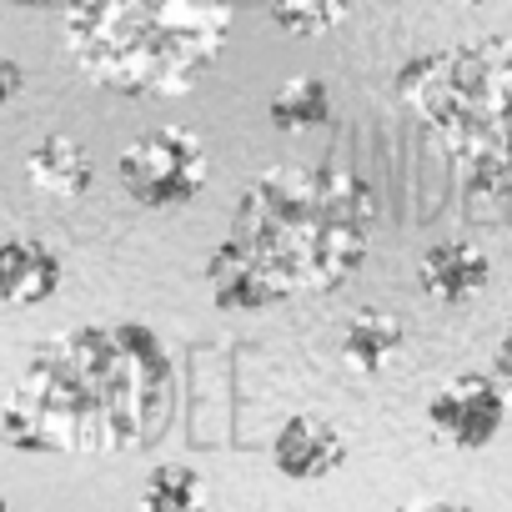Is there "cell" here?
<instances>
[{"instance_id":"obj_1","label":"cell","mask_w":512,"mask_h":512,"mask_svg":"<svg viewBox=\"0 0 512 512\" xmlns=\"http://www.w3.org/2000/svg\"><path fill=\"white\" fill-rule=\"evenodd\" d=\"M166 412L171 357L151 327H76L36 347L0 437L16 452H136Z\"/></svg>"},{"instance_id":"obj_2","label":"cell","mask_w":512,"mask_h":512,"mask_svg":"<svg viewBox=\"0 0 512 512\" xmlns=\"http://www.w3.org/2000/svg\"><path fill=\"white\" fill-rule=\"evenodd\" d=\"M377 191L352 171L267 166L231 206L226 241L287 297L337 292L372 251Z\"/></svg>"},{"instance_id":"obj_3","label":"cell","mask_w":512,"mask_h":512,"mask_svg":"<svg viewBox=\"0 0 512 512\" xmlns=\"http://www.w3.org/2000/svg\"><path fill=\"white\" fill-rule=\"evenodd\" d=\"M236 0H66L61 41L116 96H186L226 51Z\"/></svg>"},{"instance_id":"obj_4","label":"cell","mask_w":512,"mask_h":512,"mask_svg":"<svg viewBox=\"0 0 512 512\" xmlns=\"http://www.w3.org/2000/svg\"><path fill=\"white\" fill-rule=\"evenodd\" d=\"M397 96L442 141L472 196H512V36L412 56Z\"/></svg>"},{"instance_id":"obj_5","label":"cell","mask_w":512,"mask_h":512,"mask_svg":"<svg viewBox=\"0 0 512 512\" xmlns=\"http://www.w3.org/2000/svg\"><path fill=\"white\" fill-rule=\"evenodd\" d=\"M206 176H211V156L201 136L186 126H156L121 151V191L146 211H171L196 201Z\"/></svg>"},{"instance_id":"obj_6","label":"cell","mask_w":512,"mask_h":512,"mask_svg":"<svg viewBox=\"0 0 512 512\" xmlns=\"http://www.w3.org/2000/svg\"><path fill=\"white\" fill-rule=\"evenodd\" d=\"M502 417H507V397L492 382V372H457L427 402V427L437 432V442L457 452H482L502 432Z\"/></svg>"},{"instance_id":"obj_7","label":"cell","mask_w":512,"mask_h":512,"mask_svg":"<svg viewBox=\"0 0 512 512\" xmlns=\"http://www.w3.org/2000/svg\"><path fill=\"white\" fill-rule=\"evenodd\" d=\"M272 462L292 482H322V477H332L347 462V437H342L337 422L297 412V417L282 422V432L272 442Z\"/></svg>"},{"instance_id":"obj_8","label":"cell","mask_w":512,"mask_h":512,"mask_svg":"<svg viewBox=\"0 0 512 512\" xmlns=\"http://www.w3.org/2000/svg\"><path fill=\"white\" fill-rule=\"evenodd\" d=\"M417 282L432 302H447V307H462L472 297L487 292L492 282V262L487 251L467 236H447V241H432L417 262Z\"/></svg>"},{"instance_id":"obj_9","label":"cell","mask_w":512,"mask_h":512,"mask_svg":"<svg viewBox=\"0 0 512 512\" xmlns=\"http://www.w3.org/2000/svg\"><path fill=\"white\" fill-rule=\"evenodd\" d=\"M61 256L56 246L36 236H6L0 241V302L6 307H41L61 292Z\"/></svg>"},{"instance_id":"obj_10","label":"cell","mask_w":512,"mask_h":512,"mask_svg":"<svg viewBox=\"0 0 512 512\" xmlns=\"http://www.w3.org/2000/svg\"><path fill=\"white\" fill-rule=\"evenodd\" d=\"M206 292H211V302H216L221 312H267V307L287 302V292H282L262 267H256V262H246L231 241H221V246L206 256Z\"/></svg>"},{"instance_id":"obj_11","label":"cell","mask_w":512,"mask_h":512,"mask_svg":"<svg viewBox=\"0 0 512 512\" xmlns=\"http://www.w3.org/2000/svg\"><path fill=\"white\" fill-rule=\"evenodd\" d=\"M26 181L41 191V196H56V201H76L91 191L96 181V161L91 151L76 141V136H46L26 151Z\"/></svg>"},{"instance_id":"obj_12","label":"cell","mask_w":512,"mask_h":512,"mask_svg":"<svg viewBox=\"0 0 512 512\" xmlns=\"http://www.w3.org/2000/svg\"><path fill=\"white\" fill-rule=\"evenodd\" d=\"M407 342V327L402 317H392L387 307H362L347 327H342V362L357 372V377H377Z\"/></svg>"},{"instance_id":"obj_13","label":"cell","mask_w":512,"mask_h":512,"mask_svg":"<svg viewBox=\"0 0 512 512\" xmlns=\"http://www.w3.org/2000/svg\"><path fill=\"white\" fill-rule=\"evenodd\" d=\"M211 492L206 477L186 462H161L141 482V512H206Z\"/></svg>"},{"instance_id":"obj_14","label":"cell","mask_w":512,"mask_h":512,"mask_svg":"<svg viewBox=\"0 0 512 512\" xmlns=\"http://www.w3.org/2000/svg\"><path fill=\"white\" fill-rule=\"evenodd\" d=\"M272 126L277 131H317L332 116V91L322 76H292L277 96H272Z\"/></svg>"},{"instance_id":"obj_15","label":"cell","mask_w":512,"mask_h":512,"mask_svg":"<svg viewBox=\"0 0 512 512\" xmlns=\"http://www.w3.org/2000/svg\"><path fill=\"white\" fill-rule=\"evenodd\" d=\"M267 16L297 36V41H317L332 36L347 16H352V0H267Z\"/></svg>"},{"instance_id":"obj_16","label":"cell","mask_w":512,"mask_h":512,"mask_svg":"<svg viewBox=\"0 0 512 512\" xmlns=\"http://www.w3.org/2000/svg\"><path fill=\"white\" fill-rule=\"evenodd\" d=\"M492 382L502 387V397H507V407H512V327L502 332V342H497V352H492Z\"/></svg>"},{"instance_id":"obj_17","label":"cell","mask_w":512,"mask_h":512,"mask_svg":"<svg viewBox=\"0 0 512 512\" xmlns=\"http://www.w3.org/2000/svg\"><path fill=\"white\" fill-rule=\"evenodd\" d=\"M21 91H26V71H21V61L0 56V106H11Z\"/></svg>"},{"instance_id":"obj_18","label":"cell","mask_w":512,"mask_h":512,"mask_svg":"<svg viewBox=\"0 0 512 512\" xmlns=\"http://www.w3.org/2000/svg\"><path fill=\"white\" fill-rule=\"evenodd\" d=\"M392 512H472L467 502H442V497H422V502H402Z\"/></svg>"},{"instance_id":"obj_19","label":"cell","mask_w":512,"mask_h":512,"mask_svg":"<svg viewBox=\"0 0 512 512\" xmlns=\"http://www.w3.org/2000/svg\"><path fill=\"white\" fill-rule=\"evenodd\" d=\"M11 6H21V11H41V6H66V0H11Z\"/></svg>"},{"instance_id":"obj_20","label":"cell","mask_w":512,"mask_h":512,"mask_svg":"<svg viewBox=\"0 0 512 512\" xmlns=\"http://www.w3.org/2000/svg\"><path fill=\"white\" fill-rule=\"evenodd\" d=\"M0 512H16V507H11V502H6V497H0Z\"/></svg>"},{"instance_id":"obj_21","label":"cell","mask_w":512,"mask_h":512,"mask_svg":"<svg viewBox=\"0 0 512 512\" xmlns=\"http://www.w3.org/2000/svg\"><path fill=\"white\" fill-rule=\"evenodd\" d=\"M462 6H487V0H462Z\"/></svg>"}]
</instances>
